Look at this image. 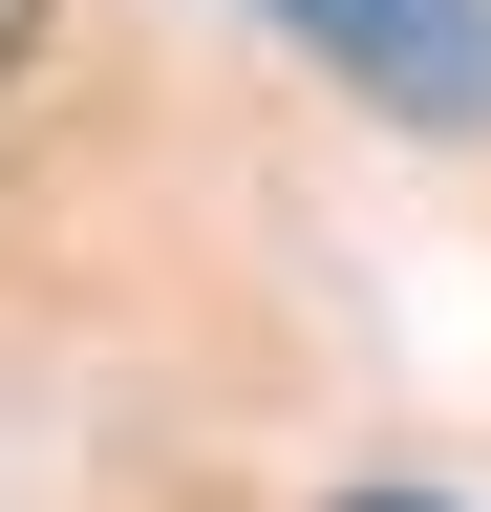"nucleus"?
Wrapping results in <instances>:
<instances>
[{"instance_id":"nucleus-1","label":"nucleus","mask_w":491,"mask_h":512,"mask_svg":"<svg viewBox=\"0 0 491 512\" xmlns=\"http://www.w3.org/2000/svg\"><path fill=\"white\" fill-rule=\"evenodd\" d=\"M278 22L321 43L342 86L427 107V128H470V107H491V0H278Z\"/></svg>"},{"instance_id":"nucleus-2","label":"nucleus","mask_w":491,"mask_h":512,"mask_svg":"<svg viewBox=\"0 0 491 512\" xmlns=\"http://www.w3.org/2000/svg\"><path fill=\"white\" fill-rule=\"evenodd\" d=\"M385 512H406V491H385Z\"/></svg>"}]
</instances>
